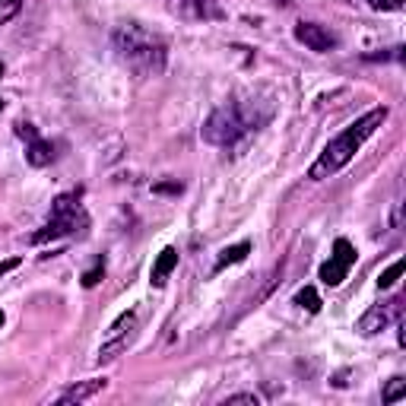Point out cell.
Here are the masks:
<instances>
[{
  "label": "cell",
  "mask_w": 406,
  "mask_h": 406,
  "mask_svg": "<svg viewBox=\"0 0 406 406\" xmlns=\"http://www.w3.org/2000/svg\"><path fill=\"white\" fill-rule=\"evenodd\" d=\"M387 114H390V111H387L384 105H378V108H371V111L362 114L355 124H349L346 130L340 133V137L330 140V143L324 146V152L317 156V162L308 168V178H311V181H324V178L336 175L340 168H346V165L355 159V152L365 146V140L371 137V133L387 121Z\"/></svg>",
  "instance_id": "obj_1"
},
{
  "label": "cell",
  "mask_w": 406,
  "mask_h": 406,
  "mask_svg": "<svg viewBox=\"0 0 406 406\" xmlns=\"http://www.w3.org/2000/svg\"><path fill=\"white\" fill-rule=\"evenodd\" d=\"M111 42H114V51H118V61L124 63L130 73L149 80V76H159L165 70V61H168L165 42L159 35H152V32L140 29L137 23L118 25Z\"/></svg>",
  "instance_id": "obj_2"
},
{
  "label": "cell",
  "mask_w": 406,
  "mask_h": 406,
  "mask_svg": "<svg viewBox=\"0 0 406 406\" xmlns=\"http://www.w3.org/2000/svg\"><path fill=\"white\" fill-rule=\"evenodd\" d=\"M273 108H260L257 111V102H228V105L216 108L200 127V137L203 143H213V146H235L241 137L260 130V127L270 121Z\"/></svg>",
  "instance_id": "obj_3"
},
{
  "label": "cell",
  "mask_w": 406,
  "mask_h": 406,
  "mask_svg": "<svg viewBox=\"0 0 406 406\" xmlns=\"http://www.w3.org/2000/svg\"><path fill=\"white\" fill-rule=\"evenodd\" d=\"M137 340V311H124L111 327L105 330V340L99 346V362H114L118 355H124Z\"/></svg>",
  "instance_id": "obj_4"
},
{
  "label": "cell",
  "mask_w": 406,
  "mask_h": 406,
  "mask_svg": "<svg viewBox=\"0 0 406 406\" xmlns=\"http://www.w3.org/2000/svg\"><path fill=\"white\" fill-rule=\"evenodd\" d=\"M355 257H359V254H355L352 241H349V238H336L330 260H324V264H321V283L324 285H340L343 279L349 276V270H352Z\"/></svg>",
  "instance_id": "obj_5"
},
{
  "label": "cell",
  "mask_w": 406,
  "mask_h": 406,
  "mask_svg": "<svg viewBox=\"0 0 406 406\" xmlns=\"http://www.w3.org/2000/svg\"><path fill=\"white\" fill-rule=\"evenodd\" d=\"M51 222H57V226L63 228V235H82L89 228V216H86V209L80 207V203L73 200V197H57L54 200V207H51Z\"/></svg>",
  "instance_id": "obj_6"
},
{
  "label": "cell",
  "mask_w": 406,
  "mask_h": 406,
  "mask_svg": "<svg viewBox=\"0 0 406 406\" xmlns=\"http://www.w3.org/2000/svg\"><path fill=\"white\" fill-rule=\"evenodd\" d=\"M295 38L311 51H333L340 44V38L327 29V25H317V23H298L295 25Z\"/></svg>",
  "instance_id": "obj_7"
},
{
  "label": "cell",
  "mask_w": 406,
  "mask_h": 406,
  "mask_svg": "<svg viewBox=\"0 0 406 406\" xmlns=\"http://www.w3.org/2000/svg\"><path fill=\"white\" fill-rule=\"evenodd\" d=\"M108 387L105 378H89V381H80V384L67 387V390L61 393V397L54 400V403H86V400H92L95 393H102Z\"/></svg>",
  "instance_id": "obj_8"
},
{
  "label": "cell",
  "mask_w": 406,
  "mask_h": 406,
  "mask_svg": "<svg viewBox=\"0 0 406 406\" xmlns=\"http://www.w3.org/2000/svg\"><path fill=\"white\" fill-rule=\"evenodd\" d=\"M390 308H393V302H390V304H374V308H368L365 314L359 317L355 330H359L362 336H374L378 330H384L387 324H390Z\"/></svg>",
  "instance_id": "obj_9"
},
{
  "label": "cell",
  "mask_w": 406,
  "mask_h": 406,
  "mask_svg": "<svg viewBox=\"0 0 406 406\" xmlns=\"http://www.w3.org/2000/svg\"><path fill=\"white\" fill-rule=\"evenodd\" d=\"M178 266V251L175 247H162L156 257V264H152V273H149V283L152 285H165V279L171 276V270Z\"/></svg>",
  "instance_id": "obj_10"
},
{
  "label": "cell",
  "mask_w": 406,
  "mask_h": 406,
  "mask_svg": "<svg viewBox=\"0 0 406 406\" xmlns=\"http://www.w3.org/2000/svg\"><path fill=\"white\" fill-rule=\"evenodd\" d=\"M25 162L32 165V168H44V165L54 162V146L48 143V140L35 137L29 140V149H25Z\"/></svg>",
  "instance_id": "obj_11"
},
{
  "label": "cell",
  "mask_w": 406,
  "mask_h": 406,
  "mask_svg": "<svg viewBox=\"0 0 406 406\" xmlns=\"http://www.w3.org/2000/svg\"><path fill=\"white\" fill-rule=\"evenodd\" d=\"M251 254V241H238V245H228L226 251L219 254V260H216V273L219 270H226V266H232V264H241V260Z\"/></svg>",
  "instance_id": "obj_12"
},
{
  "label": "cell",
  "mask_w": 406,
  "mask_h": 406,
  "mask_svg": "<svg viewBox=\"0 0 406 406\" xmlns=\"http://www.w3.org/2000/svg\"><path fill=\"white\" fill-rule=\"evenodd\" d=\"M184 6L197 19H222V10L216 6V0H184Z\"/></svg>",
  "instance_id": "obj_13"
},
{
  "label": "cell",
  "mask_w": 406,
  "mask_h": 406,
  "mask_svg": "<svg viewBox=\"0 0 406 406\" xmlns=\"http://www.w3.org/2000/svg\"><path fill=\"white\" fill-rule=\"evenodd\" d=\"M295 304L304 311H311V314H317V311H321V295H317L314 285H304V289L295 295Z\"/></svg>",
  "instance_id": "obj_14"
},
{
  "label": "cell",
  "mask_w": 406,
  "mask_h": 406,
  "mask_svg": "<svg viewBox=\"0 0 406 406\" xmlns=\"http://www.w3.org/2000/svg\"><path fill=\"white\" fill-rule=\"evenodd\" d=\"M403 266H406V260H403V257H397V260H393V264L387 266V270L381 273V279H378V285H381V289H390V285L400 279V273H403Z\"/></svg>",
  "instance_id": "obj_15"
},
{
  "label": "cell",
  "mask_w": 406,
  "mask_h": 406,
  "mask_svg": "<svg viewBox=\"0 0 406 406\" xmlns=\"http://www.w3.org/2000/svg\"><path fill=\"white\" fill-rule=\"evenodd\" d=\"M406 397V381L403 378H390V384L384 387V393H381V400L384 403H397V400Z\"/></svg>",
  "instance_id": "obj_16"
},
{
  "label": "cell",
  "mask_w": 406,
  "mask_h": 406,
  "mask_svg": "<svg viewBox=\"0 0 406 406\" xmlns=\"http://www.w3.org/2000/svg\"><path fill=\"white\" fill-rule=\"evenodd\" d=\"M105 276V260H95V266L92 270H86L80 276V283H82V289H92V285H99V279Z\"/></svg>",
  "instance_id": "obj_17"
},
{
  "label": "cell",
  "mask_w": 406,
  "mask_h": 406,
  "mask_svg": "<svg viewBox=\"0 0 406 406\" xmlns=\"http://www.w3.org/2000/svg\"><path fill=\"white\" fill-rule=\"evenodd\" d=\"M19 10H23V0H0V25H6L10 19H16Z\"/></svg>",
  "instance_id": "obj_18"
},
{
  "label": "cell",
  "mask_w": 406,
  "mask_h": 406,
  "mask_svg": "<svg viewBox=\"0 0 406 406\" xmlns=\"http://www.w3.org/2000/svg\"><path fill=\"white\" fill-rule=\"evenodd\" d=\"M260 397L257 393H232V397L222 400V406H257Z\"/></svg>",
  "instance_id": "obj_19"
},
{
  "label": "cell",
  "mask_w": 406,
  "mask_h": 406,
  "mask_svg": "<svg viewBox=\"0 0 406 406\" xmlns=\"http://www.w3.org/2000/svg\"><path fill=\"white\" fill-rule=\"evenodd\" d=\"M368 6L371 10H403V0H368Z\"/></svg>",
  "instance_id": "obj_20"
},
{
  "label": "cell",
  "mask_w": 406,
  "mask_h": 406,
  "mask_svg": "<svg viewBox=\"0 0 406 406\" xmlns=\"http://www.w3.org/2000/svg\"><path fill=\"white\" fill-rule=\"evenodd\" d=\"M156 194H181V184L178 181H162V184H152Z\"/></svg>",
  "instance_id": "obj_21"
},
{
  "label": "cell",
  "mask_w": 406,
  "mask_h": 406,
  "mask_svg": "<svg viewBox=\"0 0 406 406\" xmlns=\"http://www.w3.org/2000/svg\"><path fill=\"white\" fill-rule=\"evenodd\" d=\"M16 133H19L23 140H35V137H38V130H35L32 124H25V121H19V124H16Z\"/></svg>",
  "instance_id": "obj_22"
},
{
  "label": "cell",
  "mask_w": 406,
  "mask_h": 406,
  "mask_svg": "<svg viewBox=\"0 0 406 406\" xmlns=\"http://www.w3.org/2000/svg\"><path fill=\"white\" fill-rule=\"evenodd\" d=\"M16 266H19V257L4 260V264H0V276H6V273H10V270H16Z\"/></svg>",
  "instance_id": "obj_23"
},
{
  "label": "cell",
  "mask_w": 406,
  "mask_h": 406,
  "mask_svg": "<svg viewBox=\"0 0 406 406\" xmlns=\"http://www.w3.org/2000/svg\"><path fill=\"white\" fill-rule=\"evenodd\" d=\"M4 321H6V317H4V311H0V327H4Z\"/></svg>",
  "instance_id": "obj_24"
},
{
  "label": "cell",
  "mask_w": 406,
  "mask_h": 406,
  "mask_svg": "<svg viewBox=\"0 0 406 406\" xmlns=\"http://www.w3.org/2000/svg\"><path fill=\"white\" fill-rule=\"evenodd\" d=\"M0 76H4V63H0Z\"/></svg>",
  "instance_id": "obj_25"
},
{
  "label": "cell",
  "mask_w": 406,
  "mask_h": 406,
  "mask_svg": "<svg viewBox=\"0 0 406 406\" xmlns=\"http://www.w3.org/2000/svg\"><path fill=\"white\" fill-rule=\"evenodd\" d=\"M0 111H4V102H0Z\"/></svg>",
  "instance_id": "obj_26"
}]
</instances>
